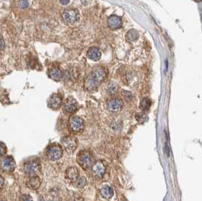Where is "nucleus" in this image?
<instances>
[{"label": "nucleus", "mask_w": 202, "mask_h": 201, "mask_svg": "<svg viewBox=\"0 0 202 201\" xmlns=\"http://www.w3.org/2000/svg\"><path fill=\"white\" fill-rule=\"evenodd\" d=\"M107 71L103 68L98 66L91 71L84 82V88L88 91H92L98 87V86L105 80Z\"/></svg>", "instance_id": "obj_1"}, {"label": "nucleus", "mask_w": 202, "mask_h": 201, "mask_svg": "<svg viewBox=\"0 0 202 201\" xmlns=\"http://www.w3.org/2000/svg\"><path fill=\"white\" fill-rule=\"evenodd\" d=\"M77 162L84 169H90L94 163V156L88 150L81 151L77 156Z\"/></svg>", "instance_id": "obj_2"}, {"label": "nucleus", "mask_w": 202, "mask_h": 201, "mask_svg": "<svg viewBox=\"0 0 202 201\" xmlns=\"http://www.w3.org/2000/svg\"><path fill=\"white\" fill-rule=\"evenodd\" d=\"M62 154H63L62 148L58 144H52L49 146L47 150V157L52 161L59 159L62 157Z\"/></svg>", "instance_id": "obj_3"}, {"label": "nucleus", "mask_w": 202, "mask_h": 201, "mask_svg": "<svg viewBox=\"0 0 202 201\" xmlns=\"http://www.w3.org/2000/svg\"><path fill=\"white\" fill-rule=\"evenodd\" d=\"M62 19L67 24H73L78 20L79 15L76 10L68 9L62 14Z\"/></svg>", "instance_id": "obj_4"}, {"label": "nucleus", "mask_w": 202, "mask_h": 201, "mask_svg": "<svg viewBox=\"0 0 202 201\" xmlns=\"http://www.w3.org/2000/svg\"><path fill=\"white\" fill-rule=\"evenodd\" d=\"M62 143L68 153H71L76 149L77 146H78V140L75 137L67 136L62 139Z\"/></svg>", "instance_id": "obj_5"}, {"label": "nucleus", "mask_w": 202, "mask_h": 201, "mask_svg": "<svg viewBox=\"0 0 202 201\" xmlns=\"http://www.w3.org/2000/svg\"><path fill=\"white\" fill-rule=\"evenodd\" d=\"M69 125L73 132H81L84 128V120L78 116H72L69 120Z\"/></svg>", "instance_id": "obj_6"}, {"label": "nucleus", "mask_w": 202, "mask_h": 201, "mask_svg": "<svg viewBox=\"0 0 202 201\" xmlns=\"http://www.w3.org/2000/svg\"><path fill=\"white\" fill-rule=\"evenodd\" d=\"M40 169V163L38 161H28L24 166V171L29 175H34Z\"/></svg>", "instance_id": "obj_7"}, {"label": "nucleus", "mask_w": 202, "mask_h": 201, "mask_svg": "<svg viewBox=\"0 0 202 201\" xmlns=\"http://www.w3.org/2000/svg\"><path fill=\"white\" fill-rule=\"evenodd\" d=\"M0 167L4 171L11 172L15 169V162L11 157H6L0 162Z\"/></svg>", "instance_id": "obj_8"}, {"label": "nucleus", "mask_w": 202, "mask_h": 201, "mask_svg": "<svg viewBox=\"0 0 202 201\" xmlns=\"http://www.w3.org/2000/svg\"><path fill=\"white\" fill-rule=\"evenodd\" d=\"M91 169L93 174L97 178L103 177V175H104L105 171H106V166L103 163V162H100V161H97L94 163Z\"/></svg>", "instance_id": "obj_9"}, {"label": "nucleus", "mask_w": 202, "mask_h": 201, "mask_svg": "<svg viewBox=\"0 0 202 201\" xmlns=\"http://www.w3.org/2000/svg\"><path fill=\"white\" fill-rule=\"evenodd\" d=\"M62 97H60L59 94H52L49 97V100H48V106L52 109L56 110L60 108V106H62Z\"/></svg>", "instance_id": "obj_10"}, {"label": "nucleus", "mask_w": 202, "mask_h": 201, "mask_svg": "<svg viewBox=\"0 0 202 201\" xmlns=\"http://www.w3.org/2000/svg\"><path fill=\"white\" fill-rule=\"evenodd\" d=\"M123 107V102L120 99L114 98L111 99L108 103V109L109 111L113 112H119Z\"/></svg>", "instance_id": "obj_11"}, {"label": "nucleus", "mask_w": 202, "mask_h": 201, "mask_svg": "<svg viewBox=\"0 0 202 201\" xmlns=\"http://www.w3.org/2000/svg\"><path fill=\"white\" fill-rule=\"evenodd\" d=\"M78 103L72 97H69L64 104V109L68 113H73L77 109Z\"/></svg>", "instance_id": "obj_12"}, {"label": "nucleus", "mask_w": 202, "mask_h": 201, "mask_svg": "<svg viewBox=\"0 0 202 201\" xmlns=\"http://www.w3.org/2000/svg\"><path fill=\"white\" fill-rule=\"evenodd\" d=\"M79 177V170L78 168L72 166L68 168L66 171V178L70 181H75Z\"/></svg>", "instance_id": "obj_13"}, {"label": "nucleus", "mask_w": 202, "mask_h": 201, "mask_svg": "<svg viewBox=\"0 0 202 201\" xmlns=\"http://www.w3.org/2000/svg\"><path fill=\"white\" fill-rule=\"evenodd\" d=\"M107 23H108L109 27L112 30H117V29L120 28V27L122 25V20L116 15H112L108 18Z\"/></svg>", "instance_id": "obj_14"}, {"label": "nucleus", "mask_w": 202, "mask_h": 201, "mask_svg": "<svg viewBox=\"0 0 202 201\" xmlns=\"http://www.w3.org/2000/svg\"><path fill=\"white\" fill-rule=\"evenodd\" d=\"M88 58L93 61H98L101 57V52L97 47H90L87 52Z\"/></svg>", "instance_id": "obj_15"}, {"label": "nucleus", "mask_w": 202, "mask_h": 201, "mask_svg": "<svg viewBox=\"0 0 202 201\" xmlns=\"http://www.w3.org/2000/svg\"><path fill=\"white\" fill-rule=\"evenodd\" d=\"M27 185L29 188L32 190H36L40 186V180L37 176H31L30 178L28 179Z\"/></svg>", "instance_id": "obj_16"}, {"label": "nucleus", "mask_w": 202, "mask_h": 201, "mask_svg": "<svg viewBox=\"0 0 202 201\" xmlns=\"http://www.w3.org/2000/svg\"><path fill=\"white\" fill-rule=\"evenodd\" d=\"M49 75L50 78H52V80L59 81V80H60V79L62 78V72L59 68H53L49 71Z\"/></svg>", "instance_id": "obj_17"}, {"label": "nucleus", "mask_w": 202, "mask_h": 201, "mask_svg": "<svg viewBox=\"0 0 202 201\" xmlns=\"http://www.w3.org/2000/svg\"><path fill=\"white\" fill-rule=\"evenodd\" d=\"M100 194L105 199H110L113 195V190L109 186H105L100 189Z\"/></svg>", "instance_id": "obj_18"}, {"label": "nucleus", "mask_w": 202, "mask_h": 201, "mask_svg": "<svg viewBox=\"0 0 202 201\" xmlns=\"http://www.w3.org/2000/svg\"><path fill=\"white\" fill-rule=\"evenodd\" d=\"M138 32L135 29H132V30H130L126 34V39L129 42H133V41H135L138 38Z\"/></svg>", "instance_id": "obj_19"}, {"label": "nucleus", "mask_w": 202, "mask_h": 201, "mask_svg": "<svg viewBox=\"0 0 202 201\" xmlns=\"http://www.w3.org/2000/svg\"><path fill=\"white\" fill-rule=\"evenodd\" d=\"M47 200H48V201H59L60 197L59 191H57L56 190H51L48 193Z\"/></svg>", "instance_id": "obj_20"}, {"label": "nucleus", "mask_w": 202, "mask_h": 201, "mask_svg": "<svg viewBox=\"0 0 202 201\" xmlns=\"http://www.w3.org/2000/svg\"><path fill=\"white\" fill-rule=\"evenodd\" d=\"M150 106V100L147 97L143 98L140 102V109L142 111H147L149 109Z\"/></svg>", "instance_id": "obj_21"}, {"label": "nucleus", "mask_w": 202, "mask_h": 201, "mask_svg": "<svg viewBox=\"0 0 202 201\" xmlns=\"http://www.w3.org/2000/svg\"><path fill=\"white\" fill-rule=\"evenodd\" d=\"M118 84L115 83V82H111L110 84H109L107 91L110 95H115L118 91Z\"/></svg>", "instance_id": "obj_22"}, {"label": "nucleus", "mask_w": 202, "mask_h": 201, "mask_svg": "<svg viewBox=\"0 0 202 201\" xmlns=\"http://www.w3.org/2000/svg\"><path fill=\"white\" fill-rule=\"evenodd\" d=\"M135 118L138 121V122L140 123V124H144V123H145L148 120V116L145 113H143V112L137 114L136 116H135Z\"/></svg>", "instance_id": "obj_23"}, {"label": "nucleus", "mask_w": 202, "mask_h": 201, "mask_svg": "<svg viewBox=\"0 0 202 201\" xmlns=\"http://www.w3.org/2000/svg\"><path fill=\"white\" fill-rule=\"evenodd\" d=\"M121 94H122V97L125 99V100L126 102H131L132 100V93L130 91H128V90H122V91H121Z\"/></svg>", "instance_id": "obj_24"}, {"label": "nucleus", "mask_w": 202, "mask_h": 201, "mask_svg": "<svg viewBox=\"0 0 202 201\" xmlns=\"http://www.w3.org/2000/svg\"><path fill=\"white\" fill-rule=\"evenodd\" d=\"M75 182V185H76L77 188H84V187L86 185L87 180L84 177H78Z\"/></svg>", "instance_id": "obj_25"}, {"label": "nucleus", "mask_w": 202, "mask_h": 201, "mask_svg": "<svg viewBox=\"0 0 202 201\" xmlns=\"http://www.w3.org/2000/svg\"><path fill=\"white\" fill-rule=\"evenodd\" d=\"M28 6H29V2L28 0H20L18 2V7L20 8L25 9L28 7Z\"/></svg>", "instance_id": "obj_26"}, {"label": "nucleus", "mask_w": 202, "mask_h": 201, "mask_svg": "<svg viewBox=\"0 0 202 201\" xmlns=\"http://www.w3.org/2000/svg\"><path fill=\"white\" fill-rule=\"evenodd\" d=\"M21 201H33V199L29 194H23L20 198Z\"/></svg>", "instance_id": "obj_27"}, {"label": "nucleus", "mask_w": 202, "mask_h": 201, "mask_svg": "<svg viewBox=\"0 0 202 201\" xmlns=\"http://www.w3.org/2000/svg\"><path fill=\"white\" fill-rule=\"evenodd\" d=\"M6 153V146L3 143H0V157L4 156Z\"/></svg>", "instance_id": "obj_28"}, {"label": "nucleus", "mask_w": 202, "mask_h": 201, "mask_svg": "<svg viewBox=\"0 0 202 201\" xmlns=\"http://www.w3.org/2000/svg\"><path fill=\"white\" fill-rule=\"evenodd\" d=\"M83 197L80 194H75L71 198V201H83Z\"/></svg>", "instance_id": "obj_29"}, {"label": "nucleus", "mask_w": 202, "mask_h": 201, "mask_svg": "<svg viewBox=\"0 0 202 201\" xmlns=\"http://www.w3.org/2000/svg\"><path fill=\"white\" fill-rule=\"evenodd\" d=\"M4 48H5V41L3 37L0 35V50H3Z\"/></svg>", "instance_id": "obj_30"}, {"label": "nucleus", "mask_w": 202, "mask_h": 201, "mask_svg": "<svg viewBox=\"0 0 202 201\" xmlns=\"http://www.w3.org/2000/svg\"><path fill=\"white\" fill-rule=\"evenodd\" d=\"M69 1L70 0H59L60 3L62 4V5H64V6H66V5H68V4L69 3Z\"/></svg>", "instance_id": "obj_31"}, {"label": "nucleus", "mask_w": 202, "mask_h": 201, "mask_svg": "<svg viewBox=\"0 0 202 201\" xmlns=\"http://www.w3.org/2000/svg\"><path fill=\"white\" fill-rule=\"evenodd\" d=\"M3 184H4V178H2V175H0V188L3 186Z\"/></svg>", "instance_id": "obj_32"}, {"label": "nucleus", "mask_w": 202, "mask_h": 201, "mask_svg": "<svg viewBox=\"0 0 202 201\" xmlns=\"http://www.w3.org/2000/svg\"><path fill=\"white\" fill-rule=\"evenodd\" d=\"M0 201H5L4 200H2V199H0Z\"/></svg>", "instance_id": "obj_33"}]
</instances>
